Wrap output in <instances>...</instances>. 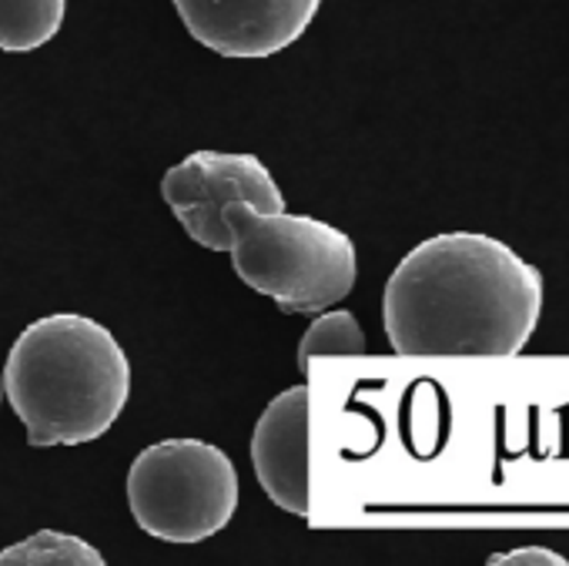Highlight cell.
<instances>
[{"mask_svg":"<svg viewBox=\"0 0 569 566\" xmlns=\"http://www.w3.org/2000/svg\"><path fill=\"white\" fill-rule=\"evenodd\" d=\"M0 379L38 449L101 439L131 396V363L121 342L78 312L31 322L11 346Z\"/></svg>","mask_w":569,"mask_h":566,"instance_id":"2","label":"cell"},{"mask_svg":"<svg viewBox=\"0 0 569 566\" xmlns=\"http://www.w3.org/2000/svg\"><path fill=\"white\" fill-rule=\"evenodd\" d=\"M134 523L164 543H201L238 509V473L224 449L204 439H161L138 453L128 473Z\"/></svg>","mask_w":569,"mask_h":566,"instance_id":"4","label":"cell"},{"mask_svg":"<svg viewBox=\"0 0 569 566\" xmlns=\"http://www.w3.org/2000/svg\"><path fill=\"white\" fill-rule=\"evenodd\" d=\"M161 198L184 225L188 238L211 251H228L221 211L244 201L254 211H284V195L261 158L244 151H191L161 178Z\"/></svg>","mask_w":569,"mask_h":566,"instance_id":"5","label":"cell"},{"mask_svg":"<svg viewBox=\"0 0 569 566\" xmlns=\"http://www.w3.org/2000/svg\"><path fill=\"white\" fill-rule=\"evenodd\" d=\"M492 566H566L569 559L552 553V549H542V546H522V549H512V553H502V556H489Z\"/></svg>","mask_w":569,"mask_h":566,"instance_id":"11","label":"cell"},{"mask_svg":"<svg viewBox=\"0 0 569 566\" xmlns=\"http://www.w3.org/2000/svg\"><path fill=\"white\" fill-rule=\"evenodd\" d=\"M221 221L234 275L281 312H326L352 292L356 241L342 228L312 215L254 211L244 201H231Z\"/></svg>","mask_w":569,"mask_h":566,"instance_id":"3","label":"cell"},{"mask_svg":"<svg viewBox=\"0 0 569 566\" xmlns=\"http://www.w3.org/2000/svg\"><path fill=\"white\" fill-rule=\"evenodd\" d=\"M0 396H4V379H0Z\"/></svg>","mask_w":569,"mask_h":566,"instance_id":"12","label":"cell"},{"mask_svg":"<svg viewBox=\"0 0 569 566\" xmlns=\"http://www.w3.org/2000/svg\"><path fill=\"white\" fill-rule=\"evenodd\" d=\"M251 463L274 506L309 516V386L284 389L264 406L251 436Z\"/></svg>","mask_w":569,"mask_h":566,"instance_id":"7","label":"cell"},{"mask_svg":"<svg viewBox=\"0 0 569 566\" xmlns=\"http://www.w3.org/2000/svg\"><path fill=\"white\" fill-rule=\"evenodd\" d=\"M0 566H104L98 546L74 533L41 529L8 549H0Z\"/></svg>","mask_w":569,"mask_h":566,"instance_id":"9","label":"cell"},{"mask_svg":"<svg viewBox=\"0 0 569 566\" xmlns=\"http://www.w3.org/2000/svg\"><path fill=\"white\" fill-rule=\"evenodd\" d=\"M366 349L369 342L359 319L346 309H332L319 312V319L306 329L299 346V366L309 369V363L319 356H366Z\"/></svg>","mask_w":569,"mask_h":566,"instance_id":"10","label":"cell"},{"mask_svg":"<svg viewBox=\"0 0 569 566\" xmlns=\"http://www.w3.org/2000/svg\"><path fill=\"white\" fill-rule=\"evenodd\" d=\"M322 0H174L184 31L208 51L261 61L292 48L316 21Z\"/></svg>","mask_w":569,"mask_h":566,"instance_id":"6","label":"cell"},{"mask_svg":"<svg viewBox=\"0 0 569 566\" xmlns=\"http://www.w3.org/2000/svg\"><path fill=\"white\" fill-rule=\"evenodd\" d=\"M68 0H0V51L28 54L64 28Z\"/></svg>","mask_w":569,"mask_h":566,"instance_id":"8","label":"cell"},{"mask_svg":"<svg viewBox=\"0 0 569 566\" xmlns=\"http://www.w3.org/2000/svg\"><path fill=\"white\" fill-rule=\"evenodd\" d=\"M539 312V268L482 231L426 238L396 265L382 296L399 356H519Z\"/></svg>","mask_w":569,"mask_h":566,"instance_id":"1","label":"cell"}]
</instances>
